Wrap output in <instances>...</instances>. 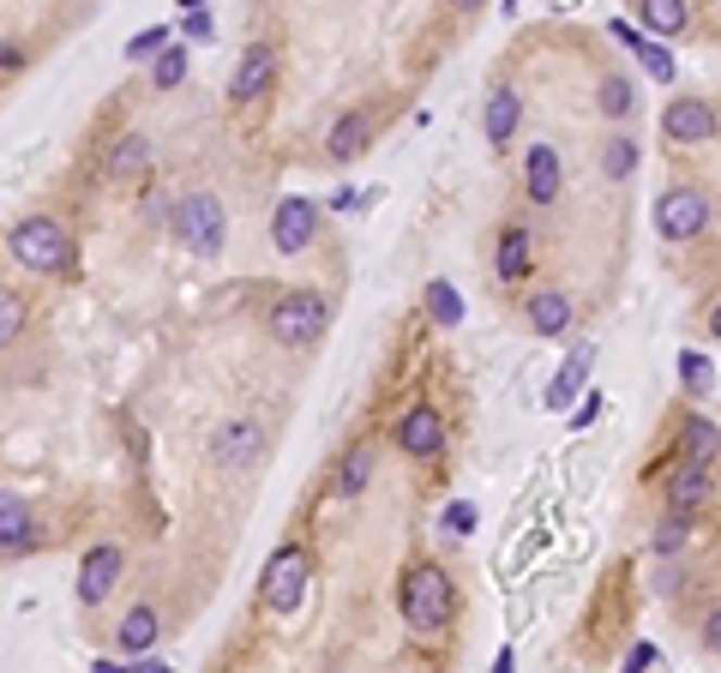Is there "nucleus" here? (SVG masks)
Returning a JSON list of instances; mask_svg holds the SVG:
<instances>
[{"label":"nucleus","instance_id":"obj_19","mask_svg":"<svg viewBox=\"0 0 721 673\" xmlns=\"http://www.w3.org/2000/svg\"><path fill=\"white\" fill-rule=\"evenodd\" d=\"M637 13H644V30H649V37H680V30L692 25L685 0H644Z\"/></svg>","mask_w":721,"mask_h":673},{"label":"nucleus","instance_id":"obj_11","mask_svg":"<svg viewBox=\"0 0 721 673\" xmlns=\"http://www.w3.org/2000/svg\"><path fill=\"white\" fill-rule=\"evenodd\" d=\"M313 223H319V211H313V199H283L277 205V223H270V241H277V253H307L313 241Z\"/></svg>","mask_w":721,"mask_h":673},{"label":"nucleus","instance_id":"obj_26","mask_svg":"<svg viewBox=\"0 0 721 673\" xmlns=\"http://www.w3.org/2000/svg\"><path fill=\"white\" fill-rule=\"evenodd\" d=\"M692 542V511H668V518H661V530H656V554H680V547Z\"/></svg>","mask_w":721,"mask_h":673},{"label":"nucleus","instance_id":"obj_4","mask_svg":"<svg viewBox=\"0 0 721 673\" xmlns=\"http://www.w3.org/2000/svg\"><path fill=\"white\" fill-rule=\"evenodd\" d=\"M168 229L180 234V246H187V253L217 259V253H223V229H229V223H223V205L211 193H187L175 205V217H168Z\"/></svg>","mask_w":721,"mask_h":673},{"label":"nucleus","instance_id":"obj_14","mask_svg":"<svg viewBox=\"0 0 721 673\" xmlns=\"http://www.w3.org/2000/svg\"><path fill=\"white\" fill-rule=\"evenodd\" d=\"M270 49L265 42H258V49H246V61L235 66V85H229V97L235 103H258V97H265V85H270Z\"/></svg>","mask_w":721,"mask_h":673},{"label":"nucleus","instance_id":"obj_33","mask_svg":"<svg viewBox=\"0 0 721 673\" xmlns=\"http://www.w3.org/2000/svg\"><path fill=\"white\" fill-rule=\"evenodd\" d=\"M631 49H637V61L649 66V78H661V85L673 78V54L661 49V42H649V37H631Z\"/></svg>","mask_w":721,"mask_h":673},{"label":"nucleus","instance_id":"obj_21","mask_svg":"<svg viewBox=\"0 0 721 673\" xmlns=\"http://www.w3.org/2000/svg\"><path fill=\"white\" fill-rule=\"evenodd\" d=\"M156 632H163L156 608H132L127 620H121V649H127V656H144V649L156 644Z\"/></svg>","mask_w":721,"mask_h":673},{"label":"nucleus","instance_id":"obj_9","mask_svg":"<svg viewBox=\"0 0 721 673\" xmlns=\"http://www.w3.org/2000/svg\"><path fill=\"white\" fill-rule=\"evenodd\" d=\"M397 445H403V457H415V464H433V457L445 452V421H439L427 403H415V409L397 421Z\"/></svg>","mask_w":721,"mask_h":673},{"label":"nucleus","instance_id":"obj_3","mask_svg":"<svg viewBox=\"0 0 721 673\" xmlns=\"http://www.w3.org/2000/svg\"><path fill=\"white\" fill-rule=\"evenodd\" d=\"M307 583H313V554L307 547H277L265 566V577H258V601H265L270 613H295L301 596H307Z\"/></svg>","mask_w":721,"mask_h":673},{"label":"nucleus","instance_id":"obj_23","mask_svg":"<svg viewBox=\"0 0 721 673\" xmlns=\"http://www.w3.org/2000/svg\"><path fill=\"white\" fill-rule=\"evenodd\" d=\"M427 319L439 325V331H457V319H464V295L451 283H427Z\"/></svg>","mask_w":721,"mask_h":673},{"label":"nucleus","instance_id":"obj_10","mask_svg":"<svg viewBox=\"0 0 721 673\" xmlns=\"http://www.w3.org/2000/svg\"><path fill=\"white\" fill-rule=\"evenodd\" d=\"M121 547H90L85 554V566H78V601L85 608H97V601H109V589L121 583Z\"/></svg>","mask_w":721,"mask_h":673},{"label":"nucleus","instance_id":"obj_25","mask_svg":"<svg viewBox=\"0 0 721 673\" xmlns=\"http://www.w3.org/2000/svg\"><path fill=\"white\" fill-rule=\"evenodd\" d=\"M144 163H151V144H144V139H121L115 151H109V175H115V181L144 175Z\"/></svg>","mask_w":721,"mask_h":673},{"label":"nucleus","instance_id":"obj_27","mask_svg":"<svg viewBox=\"0 0 721 673\" xmlns=\"http://www.w3.org/2000/svg\"><path fill=\"white\" fill-rule=\"evenodd\" d=\"M680 373H685V391H692V397H709V391H716V367H709V355L685 350L680 355Z\"/></svg>","mask_w":721,"mask_h":673},{"label":"nucleus","instance_id":"obj_17","mask_svg":"<svg viewBox=\"0 0 721 673\" xmlns=\"http://www.w3.org/2000/svg\"><path fill=\"white\" fill-rule=\"evenodd\" d=\"M517 115H523V97L511 91V85H499V91L488 97V115H481V127H488L493 144H505L517 132Z\"/></svg>","mask_w":721,"mask_h":673},{"label":"nucleus","instance_id":"obj_22","mask_svg":"<svg viewBox=\"0 0 721 673\" xmlns=\"http://www.w3.org/2000/svg\"><path fill=\"white\" fill-rule=\"evenodd\" d=\"M367 481H374V445H349L343 469H337V493H343V499H355Z\"/></svg>","mask_w":721,"mask_h":673},{"label":"nucleus","instance_id":"obj_1","mask_svg":"<svg viewBox=\"0 0 721 673\" xmlns=\"http://www.w3.org/2000/svg\"><path fill=\"white\" fill-rule=\"evenodd\" d=\"M7 253H13L25 271H42V277H66L78 265L73 234H66L54 217H25L13 234H7Z\"/></svg>","mask_w":721,"mask_h":673},{"label":"nucleus","instance_id":"obj_40","mask_svg":"<svg viewBox=\"0 0 721 673\" xmlns=\"http://www.w3.org/2000/svg\"><path fill=\"white\" fill-rule=\"evenodd\" d=\"M457 7H481V0H457Z\"/></svg>","mask_w":721,"mask_h":673},{"label":"nucleus","instance_id":"obj_5","mask_svg":"<svg viewBox=\"0 0 721 673\" xmlns=\"http://www.w3.org/2000/svg\"><path fill=\"white\" fill-rule=\"evenodd\" d=\"M325 319H331V307H325L313 289H295V295H283L265 313V331L277 336L283 350H301V343H313V336L325 331Z\"/></svg>","mask_w":721,"mask_h":673},{"label":"nucleus","instance_id":"obj_15","mask_svg":"<svg viewBox=\"0 0 721 673\" xmlns=\"http://www.w3.org/2000/svg\"><path fill=\"white\" fill-rule=\"evenodd\" d=\"M523 319H529V331H541V336H559V331L571 325V295H559V289H541V295H529Z\"/></svg>","mask_w":721,"mask_h":673},{"label":"nucleus","instance_id":"obj_16","mask_svg":"<svg viewBox=\"0 0 721 673\" xmlns=\"http://www.w3.org/2000/svg\"><path fill=\"white\" fill-rule=\"evenodd\" d=\"M18 547H30V505L0 487V554H18Z\"/></svg>","mask_w":721,"mask_h":673},{"label":"nucleus","instance_id":"obj_28","mask_svg":"<svg viewBox=\"0 0 721 673\" xmlns=\"http://www.w3.org/2000/svg\"><path fill=\"white\" fill-rule=\"evenodd\" d=\"M595 103H602V115L625 120L631 109H637V97H631V85H625V78H602V91H595Z\"/></svg>","mask_w":721,"mask_h":673},{"label":"nucleus","instance_id":"obj_34","mask_svg":"<svg viewBox=\"0 0 721 673\" xmlns=\"http://www.w3.org/2000/svg\"><path fill=\"white\" fill-rule=\"evenodd\" d=\"M163 42H168V30H163V25H151V30H139V37H132V42H127V61H151V54H156V49H163Z\"/></svg>","mask_w":721,"mask_h":673},{"label":"nucleus","instance_id":"obj_12","mask_svg":"<svg viewBox=\"0 0 721 673\" xmlns=\"http://www.w3.org/2000/svg\"><path fill=\"white\" fill-rule=\"evenodd\" d=\"M559 187H566L559 151H554V144H529V156H523V193L535 199V205H554Z\"/></svg>","mask_w":721,"mask_h":673},{"label":"nucleus","instance_id":"obj_32","mask_svg":"<svg viewBox=\"0 0 721 673\" xmlns=\"http://www.w3.org/2000/svg\"><path fill=\"white\" fill-rule=\"evenodd\" d=\"M18 331H25V301H18L13 289H0V350L18 343Z\"/></svg>","mask_w":721,"mask_h":673},{"label":"nucleus","instance_id":"obj_7","mask_svg":"<svg viewBox=\"0 0 721 673\" xmlns=\"http://www.w3.org/2000/svg\"><path fill=\"white\" fill-rule=\"evenodd\" d=\"M716 493V457H680L668 475V511H704Z\"/></svg>","mask_w":721,"mask_h":673},{"label":"nucleus","instance_id":"obj_20","mask_svg":"<svg viewBox=\"0 0 721 673\" xmlns=\"http://www.w3.org/2000/svg\"><path fill=\"white\" fill-rule=\"evenodd\" d=\"M493 265H499V283H517V277H529V229H505V234H499V253H493Z\"/></svg>","mask_w":721,"mask_h":673},{"label":"nucleus","instance_id":"obj_38","mask_svg":"<svg viewBox=\"0 0 721 673\" xmlns=\"http://www.w3.org/2000/svg\"><path fill=\"white\" fill-rule=\"evenodd\" d=\"M18 61H25L18 49H0V66H18Z\"/></svg>","mask_w":721,"mask_h":673},{"label":"nucleus","instance_id":"obj_2","mask_svg":"<svg viewBox=\"0 0 721 673\" xmlns=\"http://www.w3.org/2000/svg\"><path fill=\"white\" fill-rule=\"evenodd\" d=\"M397 608L415 632H439L451 620V608H457V589H451V577L439 566H409L397 583Z\"/></svg>","mask_w":721,"mask_h":673},{"label":"nucleus","instance_id":"obj_18","mask_svg":"<svg viewBox=\"0 0 721 673\" xmlns=\"http://www.w3.org/2000/svg\"><path fill=\"white\" fill-rule=\"evenodd\" d=\"M367 132H374V120L360 115V109H349V115L331 127V144H325V151H331V163H349V156L367 151Z\"/></svg>","mask_w":721,"mask_h":673},{"label":"nucleus","instance_id":"obj_36","mask_svg":"<svg viewBox=\"0 0 721 673\" xmlns=\"http://www.w3.org/2000/svg\"><path fill=\"white\" fill-rule=\"evenodd\" d=\"M656 644H637V649H631V668H637V673H649V668H656Z\"/></svg>","mask_w":721,"mask_h":673},{"label":"nucleus","instance_id":"obj_8","mask_svg":"<svg viewBox=\"0 0 721 673\" xmlns=\"http://www.w3.org/2000/svg\"><path fill=\"white\" fill-rule=\"evenodd\" d=\"M661 132H668V144H709L716 139V109L704 97H673L668 115H661Z\"/></svg>","mask_w":721,"mask_h":673},{"label":"nucleus","instance_id":"obj_35","mask_svg":"<svg viewBox=\"0 0 721 673\" xmlns=\"http://www.w3.org/2000/svg\"><path fill=\"white\" fill-rule=\"evenodd\" d=\"M445 530H451V535H469V530H476V505H469V499L445 505Z\"/></svg>","mask_w":721,"mask_h":673},{"label":"nucleus","instance_id":"obj_6","mask_svg":"<svg viewBox=\"0 0 721 673\" xmlns=\"http://www.w3.org/2000/svg\"><path fill=\"white\" fill-rule=\"evenodd\" d=\"M656 229L668 241H697L709 229V193L704 187H668L656 199Z\"/></svg>","mask_w":721,"mask_h":673},{"label":"nucleus","instance_id":"obj_31","mask_svg":"<svg viewBox=\"0 0 721 673\" xmlns=\"http://www.w3.org/2000/svg\"><path fill=\"white\" fill-rule=\"evenodd\" d=\"M583 373H590V350H578V355H571V367H566V373L554 379V391H547V403H554V409H559V403H571V391L583 385Z\"/></svg>","mask_w":721,"mask_h":673},{"label":"nucleus","instance_id":"obj_24","mask_svg":"<svg viewBox=\"0 0 721 673\" xmlns=\"http://www.w3.org/2000/svg\"><path fill=\"white\" fill-rule=\"evenodd\" d=\"M151 61H156V66H151V85H156V91H175L180 78H187V49H180L175 37H168L163 49L151 54Z\"/></svg>","mask_w":721,"mask_h":673},{"label":"nucleus","instance_id":"obj_29","mask_svg":"<svg viewBox=\"0 0 721 673\" xmlns=\"http://www.w3.org/2000/svg\"><path fill=\"white\" fill-rule=\"evenodd\" d=\"M680 445H685V457H716V421H709V415H692Z\"/></svg>","mask_w":721,"mask_h":673},{"label":"nucleus","instance_id":"obj_37","mask_svg":"<svg viewBox=\"0 0 721 673\" xmlns=\"http://www.w3.org/2000/svg\"><path fill=\"white\" fill-rule=\"evenodd\" d=\"M187 37H211V18H205V7H193V18H187Z\"/></svg>","mask_w":721,"mask_h":673},{"label":"nucleus","instance_id":"obj_30","mask_svg":"<svg viewBox=\"0 0 721 673\" xmlns=\"http://www.w3.org/2000/svg\"><path fill=\"white\" fill-rule=\"evenodd\" d=\"M631 168H637V144H631V139H607V151H602V175H607V181H625Z\"/></svg>","mask_w":721,"mask_h":673},{"label":"nucleus","instance_id":"obj_39","mask_svg":"<svg viewBox=\"0 0 721 673\" xmlns=\"http://www.w3.org/2000/svg\"><path fill=\"white\" fill-rule=\"evenodd\" d=\"M180 7H187V13H193V7H205V0H180Z\"/></svg>","mask_w":721,"mask_h":673},{"label":"nucleus","instance_id":"obj_13","mask_svg":"<svg viewBox=\"0 0 721 673\" xmlns=\"http://www.w3.org/2000/svg\"><path fill=\"white\" fill-rule=\"evenodd\" d=\"M258 445H265V428L258 421H229V428H217V464L223 469H253V457H258Z\"/></svg>","mask_w":721,"mask_h":673}]
</instances>
